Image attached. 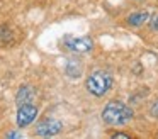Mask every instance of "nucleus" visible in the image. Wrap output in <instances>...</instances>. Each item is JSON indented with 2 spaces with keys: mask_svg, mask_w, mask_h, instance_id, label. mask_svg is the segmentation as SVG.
<instances>
[{
  "mask_svg": "<svg viewBox=\"0 0 158 139\" xmlns=\"http://www.w3.org/2000/svg\"><path fill=\"white\" fill-rule=\"evenodd\" d=\"M148 17H150L148 12H134V14H131V15L127 17V24L133 26V27H139L148 20Z\"/></svg>",
  "mask_w": 158,
  "mask_h": 139,
  "instance_id": "nucleus-8",
  "label": "nucleus"
},
{
  "mask_svg": "<svg viewBox=\"0 0 158 139\" xmlns=\"http://www.w3.org/2000/svg\"><path fill=\"white\" fill-rule=\"evenodd\" d=\"M110 137H112V139H129L131 134H126V132H114Z\"/></svg>",
  "mask_w": 158,
  "mask_h": 139,
  "instance_id": "nucleus-12",
  "label": "nucleus"
},
{
  "mask_svg": "<svg viewBox=\"0 0 158 139\" xmlns=\"http://www.w3.org/2000/svg\"><path fill=\"white\" fill-rule=\"evenodd\" d=\"M102 119L109 125H124L133 119V108L126 105L124 102L112 100L104 107Z\"/></svg>",
  "mask_w": 158,
  "mask_h": 139,
  "instance_id": "nucleus-1",
  "label": "nucleus"
},
{
  "mask_svg": "<svg viewBox=\"0 0 158 139\" xmlns=\"http://www.w3.org/2000/svg\"><path fill=\"white\" fill-rule=\"evenodd\" d=\"M0 39H2V43H5V44L12 41V34H10V31H9L7 26L0 27Z\"/></svg>",
  "mask_w": 158,
  "mask_h": 139,
  "instance_id": "nucleus-9",
  "label": "nucleus"
},
{
  "mask_svg": "<svg viewBox=\"0 0 158 139\" xmlns=\"http://www.w3.org/2000/svg\"><path fill=\"white\" fill-rule=\"evenodd\" d=\"M63 44L73 53H89L94 47V41L89 36L75 37V36H65L63 37Z\"/></svg>",
  "mask_w": 158,
  "mask_h": 139,
  "instance_id": "nucleus-3",
  "label": "nucleus"
},
{
  "mask_svg": "<svg viewBox=\"0 0 158 139\" xmlns=\"http://www.w3.org/2000/svg\"><path fill=\"white\" fill-rule=\"evenodd\" d=\"M5 137H22V134L21 132H7Z\"/></svg>",
  "mask_w": 158,
  "mask_h": 139,
  "instance_id": "nucleus-13",
  "label": "nucleus"
},
{
  "mask_svg": "<svg viewBox=\"0 0 158 139\" xmlns=\"http://www.w3.org/2000/svg\"><path fill=\"white\" fill-rule=\"evenodd\" d=\"M61 127V122L56 121V119H44L36 125V134L41 136V137H51V136L58 134Z\"/></svg>",
  "mask_w": 158,
  "mask_h": 139,
  "instance_id": "nucleus-5",
  "label": "nucleus"
},
{
  "mask_svg": "<svg viewBox=\"0 0 158 139\" xmlns=\"http://www.w3.org/2000/svg\"><path fill=\"white\" fill-rule=\"evenodd\" d=\"M32 98H34V88L29 87V85H22V87L17 90V95H15V102H17V105L31 104Z\"/></svg>",
  "mask_w": 158,
  "mask_h": 139,
  "instance_id": "nucleus-6",
  "label": "nucleus"
},
{
  "mask_svg": "<svg viewBox=\"0 0 158 139\" xmlns=\"http://www.w3.org/2000/svg\"><path fill=\"white\" fill-rule=\"evenodd\" d=\"M38 117V107L32 104H22L17 108V115H15V122L19 127H26L31 122H34V119Z\"/></svg>",
  "mask_w": 158,
  "mask_h": 139,
  "instance_id": "nucleus-4",
  "label": "nucleus"
},
{
  "mask_svg": "<svg viewBox=\"0 0 158 139\" xmlns=\"http://www.w3.org/2000/svg\"><path fill=\"white\" fill-rule=\"evenodd\" d=\"M150 114L153 115V117H156V119H158V100H155L153 104H151V107H150Z\"/></svg>",
  "mask_w": 158,
  "mask_h": 139,
  "instance_id": "nucleus-11",
  "label": "nucleus"
},
{
  "mask_svg": "<svg viewBox=\"0 0 158 139\" xmlns=\"http://www.w3.org/2000/svg\"><path fill=\"white\" fill-rule=\"evenodd\" d=\"M82 71H83V66L78 59H68L66 63V75L72 78H78L82 76Z\"/></svg>",
  "mask_w": 158,
  "mask_h": 139,
  "instance_id": "nucleus-7",
  "label": "nucleus"
},
{
  "mask_svg": "<svg viewBox=\"0 0 158 139\" xmlns=\"http://www.w3.org/2000/svg\"><path fill=\"white\" fill-rule=\"evenodd\" d=\"M85 87L94 97H104L112 87V75L104 70H95L87 78Z\"/></svg>",
  "mask_w": 158,
  "mask_h": 139,
  "instance_id": "nucleus-2",
  "label": "nucleus"
},
{
  "mask_svg": "<svg viewBox=\"0 0 158 139\" xmlns=\"http://www.w3.org/2000/svg\"><path fill=\"white\" fill-rule=\"evenodd\" d=\"M148 20H150V29L153 32H158V14H153L151 17H148Z\"/></svg>",
  "mask_w": 158,
  "mask_h": 139,
  "instance_id": "nucleus-10",
  "label": "nucleus"
}]
</instances>
